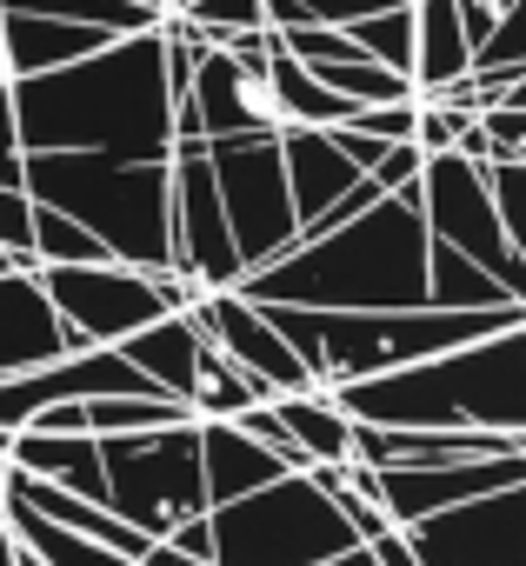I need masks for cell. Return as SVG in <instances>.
Returning a JSON list of instances; mask_svg holds the SVG:
<instances>
[{"instance_id": "obj_1", "label": "cell", "mask_w": 526, "mask_h": 566, "mask_svg": "<svg viewBox=\"0 0 526 566\" xmlns=\"http://www.w3.org/2000/svg\"><path fill=\"white\" fill-rule=\"evenodd\" d=\"M14 127L28 154H114L167 160L173 154V87H167V28L114 34L101 54L8 81Z\"/></svg>"}, {"instance_id": "obj_2", "label": "cell", "mask_w": 526, "mask_h": 566, "mask_svg": "<svg viewBox=\"0 0 526 566\" xmlns=\"http://www.w3.org/2000/svg\"><path fill=\"white\" fill-rule=\"evenodd\" d=\"M427 220H420V180L400 193H380L367 213L294 240L281 260L240 273V294L260 307H327V314H387V307H427Z\"/></svg>"}, {"instance_id": "obj_3", "label": "cell", "mask_w": 526, "mask_h": 566, "mask_svg": "<svg viewBox=\"0 0 526 566\" xmlns=\"http://www.w3.org/2000/svg\"><path fill=\"white\" fill-rule=\"evenodd\" d=\"M334 407L360 427L433 433H526V327L427 354L413 367L334 387Z\"/></svg>"}, {"instance_id": "obj_4", "label": "cell", "mask_w": 526, "mask_h": 566, "mask_svg": "<svg viewBox=\"0 0 526 566\" xmlns=\"http://www.w3.org/2000/svg\"><path fill=\"white\" fill-rule=\"evenodd\" d=\"M28 200L81 220L120 266L160 273L173 266V174L167 160H114V154H28Z\"/></svg>"}, {"instance_id": "obj_5", "label": "cell", "mask_w": 526, "mask_h": 566, "mask_svg": "<svg viewBox=\"0 0 526 566\" xmlns=\"http://www.w3.org/2000/svg\"><path fill=\"white\" fill-rule=\"evenodd\" d=\"M267 321L281 327V340L301 354V367L314 374L320 394L347 387V380H374L393 367H413L427 354L526 327V307H486V314H440V307H387V314H327V307H267Z\"/></svg>"}, {"instance_id": "obj_6", "label": "cell", "mask_w": 526, "mask_h": 566, "mask_svg": "<svg viewBox=\"0 0 526 566\" xmlns=\"http://www.w3.org/2000/svg\"><path fill=\"white\" fill-rule=\"evenodd\" d=\"M213 526V566H320L354 539L347 513L314 473H281L227 506H207Z\"/></svg>"}, {"instance_id": "obj_7", "label": "cell", "mask_w": 526, "mask_h": 566, "mask_svg": "<svg viewBox=\"0 0 526 566\" xmlns=\"http://www.w3.org/2000/svg\"><path fill=\"white\" fill-rule=\"evenodd\" d=\"M101 440V480H107V513L127 520L147 539H167L187 513H207L200 486V427H147V433H94Z\"/></svg>"}, {"instance_id": "obj_8", "label": "cell", "mask_w": 526, "mask_h": 566, "mask_svg": "<svg viewBox=\"0 0 526 566\" xmlns=\"http://www.w3.org/2000/svg\"><path fill=\"white\" fill-rule=\"evenodd\" d=\"M207 174L240 253V273L281 260L301 240L294 220V193H287V167H281V134H227L207 140Z\"/></svg>"}, {"instance_id": "obj_9", "label": "cell", "mask_w": 526, "mask_h": 566, "mask_svg": "<svg viewBox=\"0 0 526 566\" xmlns=\"http://www.w3.org/2000/svg\"><path fill=\"white\" fill-rule=\"evenodd\" d=\"M420 220H427L433 240H446L453 253L486 266L506 301L526 307V266H519V253H513V240L499 227L486 167H473L466 154H427V167H420Z\"/></svg>"}, {"instance_id": "obj_10", "label": "cell", "mask_w": 526, "mask_h": 566, "mask_svg": "<svg viewBox=\"0 0 526 566\" xmlns=\"http://www.w3.org/2000/svg\"><path fill=\"white\" fill-rule=\"evenodd\" d=\"M41 287L54 301V314L74 327L81 347H120L127 334L154 327L167 307L154 294V273L120 266V260H94V266H34Z\"/></svg>"}, {"instance_id": "obj_11", "label": "cell", "mask_w": 526, "mask_h": 566, "mask_svg": "<svg viewBox=\"0 0 526 566\" xmlns=\"http://www.w3.org/2000/svg\"><path fill=\"white\" fill-rule=\"evenodd\" d=\"M420 566H526V480L400 526Z\"/></svg>"}, {"instance_id": "obj_12", "label": "cell", "mask_w": 526, "mask_h": 566, "mask_svg": "<svg viewBox=\"0 0 526 566\" xmlns=\"http://www.w3.org/2000/svg\"><path fill=\"white\" fill-rule=\"evenodd\" d=\"M167 174H173V273H187L200 294L240 287V253L207 174V140H180L167 154Z\"/></svg>"}, {"instance_id": "obj_13", "label": "cell", "mask_w": 526, "mask_h": 566, "mask_svg": "<svg viewBox=\"0 0 526 566\" xmlns=\"http://www.w3.org/2000/svg\"><path fill=\"white\" fill-rule=\"evenodd\" d=\"M340 473H347L367 500H380V513H387L393 526H413V520L446 513V506H460V500L519 486V480H526V453H506V460H453V467H360V460H347Z\"/></svg>"}, {"instance_id": "obj_14", "label": "cell", "mask_w": 526, "mask_h": 566, "mask_svg": "<svg viewBox=\"0 0 526 566\" xmlns=\"http://www.w3.org/2000/svg\"><path fill=\"white\" fill-rule=\"evenodd\" d=\"M187 321L200 327V340H213L240 374H253L274 400H281V394H320V387H314V374L301 367V354H294V347L281 340V327L267 321V307L246 301L240 287L200 294V301L187 307Z\"/></svg>"}, {"instance_id": "obj_15", "label": "cell", "mask_w": 526, "mask_h": 566, "mask_svg": "<svg viewBox=\"0 0 526 566\" xmlns=\"http://www.w3.org/2000/svg\"><path fill=\"white\" fill-rule=\"evenodd\" d=\"M187 101H193L207 140H227V134H281V101H274L267 67H260V61H240V54H227V48H207V41H200Z\"/></svg>"}, {"instance_id": "obj_16", "label": "cell", "mask_w": 526, "mask_h": 566, "mask_svg": "<svg viewBox=\"0 0 526 566\" xmlns=\"http://www.w3.org/2000/svg\"><path fill=\"white\" fill-rule=\"evenodd\" d=\"M81 354L74 327L54 314L41 273H0V380Z\"/></svg>"}, {"instance_id": "obj_17", "label": "cell", "mask_w": 526, "mask_h": 566, "mask_svg": "<svg viewBox=\"0 0 526 566\" xmlns=\"http://www.w3.org/2000/svg\"><path fill=\"white\" fill-rule=\"evenodd\" d=\"M281 167H287V193H294V220H301V233L340 200V193H354L367 174L334 147V134L327 127H281Z\"/></svg>"}, {"instance_id": "obj_18", "label": "cell", "mask_w": 526, "mask_h": 566, "mask_svg": "<svg viewBox=\"0 0 526 566\" xmlns=\"http://www.w3.org/2000/svg\"><path fill=\"white\" fill-rule=\"evenodd\" d=\"M114 34L101 28H81V21H48V14H0V48H8V81H28V74H54V67H74L87 54H101Z\"/></svg>"}, {"instance_id": "obj_19", "label": "cell", "mask_w": 526, "mask_h": 566, "mask_svg": "<svg viewBox=\"0 0 526 566\" xmlns=\"http://www.w3.org/2000/svg\"><path fill=\"white\" fill-rule=\"evenodd\" d=\"M193 427H200V486H207V506H227V500H240V493H253V486H267V480L287 473L267 447L246 440L233 420H193Z\"/></svg>"}, {"instance_id": "obj_20", "label": "cell", "mask_w": 526, "mask_h": 566, "mask_svg": "<svg viewBox=\"0 0 526 566\" xmlns=\"http://www.w3.org/2000/svg\"><path fill=\"white\" fill-rule=\"evenodd\" d=\"M8 467H21L34 480H54V486L81 493V500L107 493V480H101V440L94 433H34V427H21V433H8Z\"/></svg>"}, {"instance_id": "obj_21", "label": "cell", "mask_w": 526, "mask_h": 566, "mask_svg": "<svg viewBox=\"0 0 526 566\" xmlns=\"http://www.w3.org/2000/svg\"><path fill=\"white\" fill-rule=\"evenodd\" d=\"M473 74V41L460 28L453 0H413V87L446 94Z\"/></svg>"}, {"instance_id": "obj_22", "label": "cell", "mask_w": 526, "mask_h": 566, "mask_svg": "<svg viewBox=\"0 0 526 566\" xmlns=\"http://www.w3.org/2000/svg\"><path fill=\"white\" fill-rule=\"evenodd\" d=\"M200 327L187 321V314H160L154 327H140V334H127L120 340V354H127V367H140L160 394H173L180 407H187V394H193V367H200Z\"/></svg>"}, {"instance_id": "obj_23", "label": "cell", "mask_w": 526, "mask_h": 566, "mask_svg": "<svg viewBox=\"0 0 526 566\" xmlns=\"http://www.w3.org/2000/svg\"><path fill=\"white\" fill-rule=\"evenodd\" d=\"M274 413L314 467H347L354 460V420L334 407V394H281Z\"/></svg>"}, {"instance_id": "obj_24", "label": "cell", "mask_w": 526, "mask_h": 566, "mask_svg": "<svg viewBox=\"0 0 526 566\" xmlns=\"http://www.w3.org/2000/svg\"><path fill=\"white\" fill-rule=\"evenodd\" d=\"M427 307H440V314H486V307H513V301L499 294V280L486 266H473L466 253L433 240L427 247Z\"/></svg>"}, {"instance_id": "obj_25", "label": "cell", "mask_w": 526, "mask_h": 566, "mask_svg": "<svg viewBox=\"0 0 526 566\" xmlns=\"http://www.w3.org/2000/svg\"><path fill=\"white\" fill-rule=\"evenodd\" d=\"M8 533L41 559V566H134V559H120L114 546H101V539H87V533H67V526H54V520H41L34 506H21L14 493H8Z\"/></svg>"}, {"instance_id": "obj_26", "label": "cell", "mask_w": 526, "mask_h": 566, "mask_svg": "<svg viewBox=\"0 0 526 566\" xmlns=\"http://www.w3.org/2000/svg\"><path fill=\"white\" fill-rule=\"evenodd\" d=\"M267 81H274V101H281V127H347L360 114L354 101H340L334 87H320L287 48L267 61Z\"/></svg>"}, {"instance_id": "obj_27", "label": "cell", "mask_w": 526, "mask_h": 566, "mask_svg": "<svg viewBox=\"0 0 526 566\" xmlns=\"http://www.w3.org/2000/svg\"><path fill=\"white\" fill-rule=\"evenodd\" d=\"M260 400H274V394L260 387L253 374H240V367L207 340V347H200V367H193L187 413H193V420H233V413H246V407H260Z\"/></svg>"}, {"instance_id": "obj_28", "label": "cell", "mask_w": 526, "mask_h": 566, "mask_svg": "<svg viewBox=\"0 0 526 566\" xmlns=\"http://www.w3.org/2000/svg\"><path fill=\"white\" fill-rule=\"evenodd\" d=\"M0 14H48V21H81L101 34H147L167 14L140 8V0H0Z\"/></svg>"}, {"instance_id": "obj_29", "label": "cell", "mask_w": 526, "mask_h": 566, "mask_svg": "<svg viewBox=\"0 0 526 566\" xmlns=\"http://www.w3.org/2000/svg\"><path fill=\"white\" fill-rule=\"evenodd\" d=\"M320 87H334L340 101H354V107H393V101H413L420 87L407 81V74H393V67H380V61H334V67H307Z\"/></svg>"}, {"instance_id": "obj_30", "label": "cell", "mask_w": 526, "mask_h": 566, "mask_svg": "<svg viewBox=\"0 0 526 566\" xmlns=\"http://www.w3.org/2000/svg\"><path fill=\"white\" fill-rule=\"evenodd\" d=\"M347 41H354L367 61H380V67H393V74L413 81V8L360 14V21H347Z\"/></svg>"}, {"instance_id": "obj_31", "label": "cell", "mask_w": 526, "mask_h": 566, "mask_svg": "<svg viewBox=\"0 0 526 566\" xmlns=\"http://www.w3.org/2000/svg\"><path fill=\"white\" fill-rule=\"evenodd\" d=\"M94 260H114V253L81 220H67V213L34 200V266H94Z\"/></svg>"}, {"instance_id": "obj_32", "label": "cell", "mask_w": 526, "mask_h": 566, "mask_svg": "<svg viewBox=\"0 0 526 566\" xmlns=\"http://www.w3.org/2000/svg\"><path fill=\"white\" fill-rule=\"evenodd\" d=\"M267 28H347L360 14H387V8H413V0H260Z\"/></svg>"}, {"instance_id": "obj_33", "label": "cell", "mask_w": 526, "mask_h": 566, "mask_svg": "<svg viewBox=\"0 0 526 566\" xmlns=\"http://www.w3.org/2000/svg\"><path fill=\"white\" fill-rule=\"evenodd\" d=\"M180 21H187L207 48H220V41L246 34V28H267V8H260V0H187Z\"/></svg>"}, {"instance_id": "obj_34", "label": "cell", "mask_w": 526, "mask_h": 566, "mask_svg": "<svg viewBox=\"0 0 526 566\" xmlns=\"http://www.w3.org/2000/svg\"><path fill=\"white\" fill-rule=\"evenodd\" d=\"M486 187H493L499 227H506V240H513V253H519V266H526V160H499V167H486Z\"/></svg>"}, {"instance_id": "obj_35", "label": "cell", "mask_w": 526, "mask_h": 566, "mask_svg": "<svg viewBox=\"0 0 526 566\" xmlns=\"http://www.w3.org/2000/svg\"><path fill=\"white\" fill-rule=\"evenodd\" d=\"M347 127H360V134L387 140V147H400V140H413V127H420V94H413V101H393V107H360Z\"/></svg>"}, {"instance_id": "obj_36", "label": "cell", "mask_w": 526, "mask_h": 566, "mask_svg": "<svg viewBox=\"0 0 526 566\" xmlns=\"http://www.w3.org/2000/svg\"><path fill=\"white\" fill-rule=\"evenodd\" d=\"M21 160H28V147L14 127V87L0 81V187H21Z\"/></svg>"}, {"instance_id": "obj_37", "label": "cell", "mask_w": 526, "mask_h": 566, "mask_svg": "<svg viewBox=\"0 0 526 566\" xmlns=\"http://www.w3.org/2000/svg\"><path fill=\"white\" fill-rule=\"evenodd\" d=\"M420 167H427V154H420L413 140H400V147H387V160H380L367 180H374L380 193H400V187H413V180H420Z\"/></svg>"}, {"instance_id": "obj_38", "label": "cell", "mask_w": 526, "mask_h": 566, "mask_svg": "<svg viewBox=\"0 0 526 566\" xmlns=\"http://www.w3.org/2000/svg\"><path fill=\"white\" fill-rule=\"evenodd\" d=\"M167 546L187 553V559H207V566H213V526H207V513H187L180 526H167Z\"/></svg>"}, {"instance_id": "obj_39", "label": "cell", "mask_w": 526, "mask_h": 566, "mask_svg": "<svg viewBox=\"0 0 526 566\" xmlns=\"http://www.w3.org/2000/svg\"><path fill=\"white\" fill-rule=\"evenodd\" d=\"M34 433H87V400H61V407L34 413Z\"/></svg>"}, {"instance_id": "obj_40", "label": "cell", "mask_w": 526, "mask_h": 566, "mask_svg": "<svg viewBox=\"0 0 526 566\" xmlns=\"http://www.w3.org/2000/svg\"><path fill=\"white\" fill-rule=\"evenodd\" d=\"M367 553H374V559H380V566H420V559H413V546H407V533H400V526H387V533H380V539H367Z\"/></svg>"}, {"instance_id": "obj_41", "label": "cell", "mask_w": 526, "mask_h": 566, "mask_svg": "<svg viewBox=\"0 0 526 566\" xmlns=\"http://www.w3.org/2000/svg\"><path fill=\"white\" fill-rule=\"evenodd\" d=\"M140 566H207V559H187V553H173L167 539H154V546L140 553Z\"/></svg>"}, {"instance_id": "obj_42", "label": "cell", "mask_w": 526, "mask_h": 566, "mask_svg": "<svg viewBox=\"0 0 526 566\" xmlns=\"http://www.w3.org/2000/svg\"><path fill=\"white\" fill-rule=\"evenodd\" d=\"M320 566H380L367 546H347V553H334V559H320Z\"/></svg>"}, {"instance_id": "obj_43", "label": "cell", "mask_w": 526, "mask_h": 566, "mask_svg": "<svg viewBox=\"0 0 526 566\" xmlns=\"http://www.w3.org/2000/svg\"><path fill=\"white\" fill-rule=\"evenodd\" d=\"M0 566H21V546H14V533H8V520H0Z\"/></svg>"}, {"instance_id": "obj_44", "label": "cell", "mask_w": 526, "mask_h": 566, "mask_svg": "<svg viewBox=\"0 0 526 566\" xmlns=\"http://www.w3.org/2000/svg\"><path fill=\"white\" fill-rule=\"evenodd\" d=\"M499 101H506V107H526V74H519V81H513V87H506Z\"/></svg>"}, {"instance_id": "obj_45", "label": "cell", "mask_w": 526, "mask_h": 566, "mask_svg": "<svg viewBox=\"0 0 526 566\" xmlns=\"http://www.w3.org/2000/svg\"><path fill=\"white\" fill-rule=\"evenodd\" d=\"M0 273H28V266H21V260H14L8 247H0Z\"/></svg>"}, {"instance_id": "obj_46", "label": "cell", "mask_w": 526, "mask_h": 566, "mask_svg": "<svg viewBox=\"0 0 526 566\" xmlns=\"http://www.w3.org/2000/svg\"><path fill=\"white\" fill-rule=\"evenodd\" d=\"M14 546H21V539H14ZM21 566H41V559H34V553H28V546H21Z\"/></svg>"}, {"instance_id": "obj_47", "label": "cell", "mask_w": 526, "mask_h": 566, "mask_svg": "<svg viewBox=\"0 0 526 566\" xmlns=\"http://www.w3.org/2000/svg\"><path fill=\"white\" fill-rule=\"evenodd\" d=\"M160 8H167V14H180V8H187V0H160Z\"/></svg>"}, {"instance_id": "obj_48", "label": "cell", "mask_w": 526, "mask_h": 566, "mask_svg": "<svg viewBox=\"0 0 526 566\" xmlns=\"http://www.w3.org/2000/svg\"><path fill=\"white\" fill-rule=\"evenodd\" d=\"M140 8H160V0H140ZM160 14H167V8H160Z\"/></svg>"}, {"instance_id": "obj_49", "label": "cell", "mask_w": 526, "mask_h": 566, "mask_svg": "<svg viewBox=\"0 0 526 566\" xmlns=\"http://www.w3.org/2000/svg\"><path fill=\"white\" fill-rule=\"evenodd\" d=\"M519 160H526V154H519Z\"/></svg>"}]
</instances>
